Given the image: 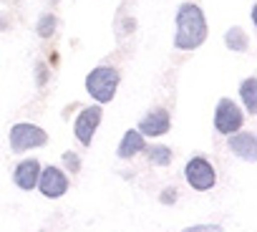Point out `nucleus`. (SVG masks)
<instances>
[{
  "mask_svg": "<svg viewBox=\"0 0 257 232\" xmlns=\"http://www.w3.org/2000/svg\"><path fill=\"white\" fill-rule=\"evenodd\" d=\"M177 33H174V48L179 51H194L207 41V18L199 6L184 3L177 11Z\"/></svg>",
  "mask_w": 257,
  "mask_h": 232,
  "instance_id": "nucleus-1",
  "label": "nucleus"
},
{
  "mask_svg": "<svg viewBox=\"0 0 257 232\" xmlns=\"http://www.w3.org/2000/svg\"><path fill=\"white\" fill-rule=\"evenodd\" d=\"M118 71L113 66H96L88 76H86V91L96 103H108L113 101L116 91H118Z\"/></svg>",
  "mask_w": 257,
  "mask_h": 232,
  "instance_id": "nucleus-2",
  "label": "nucleus"
},
{
  "mask_svg": "<svg viewBox=\"0 0 257 232\" xmlns=\"http://www.w3.org/2000/svg\"><path fill=\"white\" fill-rule=\"evenodd\" d=\"M46 142H48V134L36 124L21 122L11 129V149L16 154H23L28 149H41V147H46Z\"/></svg>",
  "mask_w": 257,
  "mask_h": 232,
  "instance_id": "nucleus-3",
  "label": "nucleus"
},
{
  "mask_svg": "<svg viewBox=\"0 0 257 232\" xmlns=\"http://www.w3.org/2000/svg\"><path fill=\"white\" fill-rule=\"evenodd\" d=\"M184 179L189 182L192 189L197 192H209L217 182V174H214V167L209 159L204 157H192L184 167Z\"/></svg>",
  "mask_w": 257,
  "mask_h": 232,
  "instance_id": "nucleus-4",
  "label": "nucleus"
},
{
  "mask_svg": "<svg viewBox=\"0 0 257 232\" xmlns=\"http://www.w3.org/2000/svg\"><path fill=\"white\" fill-rule=\"evenodd\" d=\"M242 124H244V116H242L239 106L232 98H219L217 108H214V129H217V134L229 137V134L239 132Z\"/></svg>",
  "mask_w": 257,
  "mask_h": 232,
  "instance_id": "nucleus-5",
  "label": "nucleus"
},
{
  "mask_svg": "<svg viewBox=\"0 0 257 232\" xmlns=\"http://www.w3.org/2000/svg\"><path fill=\"white\" fill-rule=\"evenodd\" d=\"M36 187L41 189L43 197L58 199V197H63L68 192V177L58 167H51L48 164V167H41V174H38V184Z\"/></svg>",
  "mask_w": 257,
  "mask_h": 232,
  "instance_id": "nucleus-6",
  "label": "nucleus"
},
{
  "mask_svg": "<svg viewBox=\"0 0 257 232\" xmlns=\"http://www.w3.org/2000/svg\"><path fill=\"white\" fill-rule=\"evenodd\" d=\"M101 106H86L78 116H76V122H73V134L76 139L83 144V147H91L93 142V134L101 124Z\"/></svg>",
  "mask_w": 257,
  "mask_h": 232,
  "instance_id": "nucleus-7",
  "label": "nucleus"
},
{
  "mask_svg": "<svg viewBox=\"0 0 257 232\" xmlns=\"http://www.w3.org/2000/svg\"><path fill=\"white\" fill-rule=\"evenodd\" d=\"M172 129V116L167 108H154L142 116L139 122V134L142 137H162Z\"/></svg>",
  "mask_w": 257,
  "mask_h": 232,
  "instance_id": "nucleus-8",
  "label": "nucleus"
},
{
  "mask_svg": "<svg viewBox=\"0 0 257 232\" xmlns=\"http://www.w3.org/2000/svg\"><path fill=\"white\" fill-rule=\"evenodd\" d=\"M229 152L244 162H254L257 159V139L252 132H234L229 134Z\"/></svg>",
  "mask_w": 257,
  "mask_h": 232,
  "instance_id": "nucleus-9",
  "label": "nucleus"
},
{
  "mask_svg": "<svg viewBox=\"0 0 257 232\" xmlns=\"http://www.w3.org/2000/svg\"><path fill=\"white\" fill-rule=\"evenodd\" d=\"M38 174H41V162L38 159H23L13 172V182H16L18 189L31 192L38 184Z\"/></svg>",
  "mask_w": 257,
  "mask_h": 232,
  "instance_id": "nucleus-10",
  "label": "nucleus"
},
{
  "mask_svg": "<svg viewBox=\"0 0 257 232\" xmlns=\"http://www.w3.org/2000/svg\"><path fill=\"white\" fill-rule=\"evenodd\" d=\"M144 147H147V142H144V137L139 134V129H128V132L121 137L116 154H118V159H134L137 154L144 152Z\"/></svg>",
  "mask_w": 257,
  "mask_h": 232,
  "instance_id": "nucleus-11",
  "label": "nucleus"
},
{
  "mask_svg": "<svg viewBox=\"0 0 257 232\" xmlns=\"http://www.w3.org/2000/svg\"><path fill=\"white\" fill-rule=\"evenodd\" d=\"M239 98H242L244 108L249 111V116H254L257 113V78L254 76H249L239 83Z\"/></svg>",
  "mask_w": 257,
  "mask_h": 232,
  "instance_id": "nucleus-12",
  "label": "nucleus"
},
{
  "mask_svg": "<svg viewBox=\"0 0 257 232\" xmlns=\"http://www.w3.org/2000/svg\"><path fill=\"white\" fill-rule=\"evenodd\" d=\"M144 152H147L149 162H152V164H157V167H169V164H172V159H174L172 149H169V147H164V144H157V147H144Z\"/></svg>",
  "mask_w": 257,
  "mask_h": 232,
  "instance_id": "nucleus-13",
  "label": "nucleus"
},
{
  "mask_svg": "<svg viewBox=\"0 0 257 232\" xmlns=\"http://www.w3.org/2000/svg\"><path fill=\"white\" fill-rule=\"evenodd\" d=\"M224 43H227L229 51H237V53L247 51V46H249V41H247V36H244L242 28H229L224 33Z\"/></svg>",
  "mask_w": 257,
  "mask_h": 232,
  "instance_id": "nucleus-14",
  "label": "nucleus"
},
{
  "mask_svg": "<svg viewBox=\"0 0 257 232\" xmlns=\"http://www.w3.org/2000/svg\"><path fill=\"white\" fill-rule=\"evenodd\" d=\"M56 16H51V13H46V16H41V21H38V36L41 38H51L53 33H56Z\"/></svg>",
  "mask_w": 257,
  "mask_h": 232,
  "instance_id": "nucleus-15",
  "label": "nucleus"
},
{
  "mask_svg": "<svg viewBox=\"0 0 257 232\" xmlns=\"http://www.w3.org/2000/svg\"><path fill=\"white\" fill-rule=\"evenodd\" d=\"M63 164H66L71 172H78V169H81V159H78L76 152H66V154H63Z\"/></svg>",
  "mask_w": 257,
  "mask_h": 232,
  "instance_id": "nucleus-16",
  "label": "nucleus"
},
{
  "mask_svg": "<svg viewBox=\"0 0 257 232\" xmlns=\"http://www.w3.org/2000/svg\"><path fill=\"white\" fill-rule=\"evenodd\" d=\"M182 232H222L219 224H194V227H187Z\"/></svg>",
  "mask_w": 257,
  "mask_h": 232,
  "instance_id": "nucleus-17",
  "label": "nucleus"
},
{
  "mask_svg": "<svg viewBox=\"0 0 257 232\" xmlns=\"http://www.w3.org/2000/svg\"><path fill=\"white\" fill-rule=\"evenodd\" d=\"M174 199H177L174 192H164V194H162V202H174Z\"/></svg>",
  "mask_w": 257,
  "mask_h": 232,
  "instance_id": "nucleus-18",
  "label": "nucleus"
}]
</instances>
